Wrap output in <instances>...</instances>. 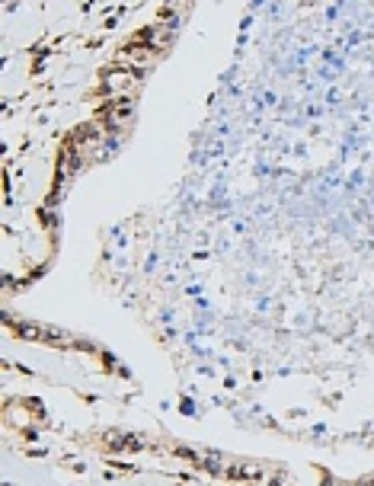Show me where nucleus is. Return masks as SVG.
<instances>
[{
    "mask_svg": "<svg viewBox=\"0 0 374 486\" xmlns=\"http://www.w3.org/2000/svg\"><path fill=\"white\" fill-rule=\"evenodd\" d=\"M131 83H135V77H131V68H116V71H109V74L102 77V90L109 96H125L131 90Z\"/></svg>",
    "mask_w": 374,
    "mask_h": 486,
    "instance_id": "nucleus-1",
    "label": "nucleus"
}]
</instances>
